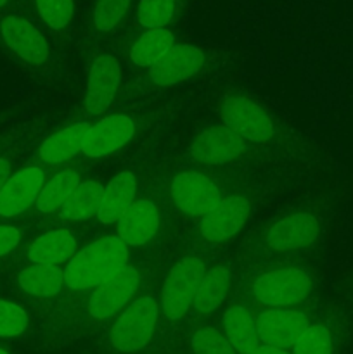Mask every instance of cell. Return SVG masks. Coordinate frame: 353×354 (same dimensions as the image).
I'll return each instance as SVG.
<instances>
[{
	"label": "cell",
	"mask_w": 353,
	"mask_h": 354,
	"mask_svg": "<svg viewBox=\"0 0 353 354\" xmlns=\"http://www.w3.org/2000/svg\"><path fill=\"white\" fill-rule=\"evenodd\" d=\"M127 261V244L118 235L100 237L69 259L64 270V282L76 292L93 290L128 265Z\"/></svg>",
	"instance_id": "1"
},
{
	"label": "cell",
	"mask_w": 353,
	"mask_h": 354,
	"mask_svg": "<svg viewBox=\"0 0 353 354\" xmlns=\"http://www.w3.org/2000/svg\"><path fill=\"white\" fill-rule=\"evenodd\" d=\"M158 322L154 297H138L125 310L111 328V344L121 353H135L149 344Z\"/></svg>",
	"instance_id": "2"
},
{
	"label": "cell",
	"mask_w": 353,
	"mask_h": 354,
	"mask_svg": "<svg viewBox=\"0 0 353 354\" xmlns=\"http://www.w3.org/2000/svg\"><path fill=\"white\" fill-rule=\"evenodd\" d=\"M206 268L199 258H183L170 270L163 283V311L172 320H179L192 306Z\"/></svg>",
	"instance_id": "3"
},
{
	"label": "cell",
	"mask_w": 353,
	"mask_h": 354,
	"mask_svg": "<svg viewBox=\"0 0 353 354\" xmlns=\"http://www.w3.org/2000/svg\"><path fill=\"white\" fill-rule=\"evenodd\" d=\"M311 280L301 268H280L263 273L253 286L255 297L265 306H293L310 294Z\"/></svg>",
	"instance_id": "4"
},
{
	"label": "cell",
	"mask_w": 353,
	"mask_h": 354,
	"mask_svg": "<svg viewBox=\"0 0 353 354\" xmlns=\"http://www.w3.org/2000/svg\"><path fill=\"white\" fill-rule=\"evenodd\" d=\"M221 120L225 127L253 144L266 142L273 135V123L269 114L246 97H227L221 104Z\"/></svg>",
	"instance_id": "5"
},
{
	"label": "cell",
	"mask_w": 353,
	"mask_h": 354,
	"mask_svg": "<svg viewBox=\"0 0 353 354\" xmlns=\"http://www.w3.org/2000/svg\"><path fill=\"white\" fill-rule=\"evenodd\" d=\"M170 194L175 206L189 216H204L221 201L218 187L197 171L179 173L173 178Z\"/></svg>",
	"instance_id": "6"
},
{
	"label": "cell",
	"mask_w": 353,
	"mask_h": 354,
	"mask_svg": "<svg viewBox=\"0 0 353 354\" xmlns=\"http://www.w3.org/2000/svg\"><path fill=\"white\" fill-rule=\"evenodd\" d=\"M138 287V273L132 265H125L120 272L92 290L89 299L90 317L97 320L116 315L134 297Z\"/></svg>",
	"instance_id": "7"
},
{
	"label": "cell",
	"mask_w": 353,
	"mask_h": 354,
	"mask_svg": "<svg viewBox=\"0 0 353 354\" xmlns=\"http://www.w3.org/2000/svg\"><path fill=\"white\" fill-rule=\"evenodd\" d=\"M135 135V123L127 114H113L89 128L82 142V152L89 158H104L120 151Z\"/></svg>",
	"instance_id": "8"
},
{
	"label": "cell",
	"mask_w": 353,
	"mask_h": 354,
	"mask_svg": "<svg viewBox=\"0 0 353 354\" xmlns=\"http://www.w3.org/2000/svg\"><path fill=\"white\" fill-rule=\"evenodd\" d=\"M310 327L308 318L294 310H269L263 311L256 320L258 335L265 346L279 349L294 348L298 339Z\"/></svg>",
	"instance_id": "9"
},
{
	"label": "cell",
	"mask_w": 353,
	"mask_h": 354,
	"mask_svg": "<svg viewBox=\"0 0 353 354\" xmlns=\"http://www.w3.org/2000/svg\"><path fill=\"white\" fill-rule=\"evenodd\" d=\"M249 216V201L241 196L227 197L217 207L204 214L199 223V232L204 241L224 242L234 237L244 227Z\"/></svg>",
	"instance_id": "10"
},
{
	"label": "cell",
	"mask_w": 353,
	"mask_h": 354,
	"mask_svg": "<svg viewBox=\"0 0 353 354\" xmlns=\"http://www.w3.org/2000/svg\"><path fill=\"white\" fill-rule=\"evenodd\" d=\"M204 64V54L194 45H173L156 64L149 68V76L159 86L176 85L192 78Z\"/></svg>",
	"instance_id": "11"
},
{
	"label": "cell",
	"mask_w": 353,
	"mask_h": 354,
	"mask_svg": "<svg viewBox=\"0 0 353 354\" xmlns=\"http://www.w3.org/2000/svg\"><path fill=\"white\" fill-rule=\"evenodd\" d=\"M44 182V171L37 166L14 173L0 190V216L12 218L24 213L31 204L37 203Z\"/></svg>",
	"instance_id": "12"
},
{
	"label": "cell",
	"mask_w": 353,
	"mask_h": 354,
	"mask_svg": "<svg viewBox=\"0 0 353 354\" xmlns=\"http://www.w3.org/2000/svg\"><path fill=\"white\" fill-rule=\"evenodd\" d=\"M121 80L120 62L109 54L93 61L87 83L85 107L90 114H102L113 102Z\"/></svg>",
	"instance_id": "13"
},
{
	"label": "cell",
	"mask_w": 353,
	"mask_h": 354,
	"mask_svg": "<svg viewBox=\"0 0 353 354\" xmlns=\"http://www.w3.org/2000/svg\"><path fill=\"white\" fill-rule=\"evenodd\" d=\"M318 221L310 213H293L282 220L275 221L269 228L265 241L270 249L279 252L298 251L317 239Z\"/></svg>",
	"instance_id": "14"
},
{
	"label": "cell",
	"mask_w": 353,
	"mask_h": 354,
	"mask_svg": "<svg viewBox=\"0 0 353 354\" xmlns=\"http://www.w3.org/2000/svg\"><path fill=\"white\" fill-rule=\"evenodd\" d=\"M246 140L230 128L213 127L196 137L190 145V154L204 165H225L244 152Z\"/></svg>",
	"instance_id": "15"
},
{
	"label": "cell",
	"mask_w": 353,
	"mask_h": 354,
	"mask_svg": "<svg viewBox=\"0 0 353 354\" xmlns=\"http://www.w3.org/2000/svg\"><path fill=\"white\" fill-rule=\"evenodd\" d=\"M0 33L7 47L26 62L40 66L48 57V45L40 31L21 17L9 16L0 24Z\"/></svg>",
	"instance_id": "16"
},
{
	"label": "cell",
	"mask_w": 353,
	"mask_h": 354,
	"mask_svg": "<svg viewBox=\"0 0 353 354\" xmlns=\"http://www.w3.org/2000/svg\"><path fill=\"white\" fill-rule=\"evenodd\" d=\"M159 228L158 207L151 201H137L116 221L118 237L130 248L147 244Z\"/></svg>",
	"instance_id": "17"
},
{
	"label": "cell",
	"mask_w": 353,
	"mask_h": 354,
	"mask_svg": "<svg viewBox=\"0 0 353 354\" xmlns=\"http://www.w3.org/2000/svg\"><path fill=\"white\" fill-rule=\"evenodd\" d=\"M137 194V180L130 171H121L114 176L109 185L104 187V196L97 209V218L100 223H116L121 214L135 203Z\"/></svg>",
	"instance_id": "18"
},
{
	"label": "cell",
	"mask_w": 353,
	"mask_h": 354,
	"mask_svg": "<svg viewBox=\"0 0 353 354\" xmlns=\"http://www.w3.org/2000/svg\"><path fill=\"white\" fill-rule=\"evenodd\" d=\"M76 239L66 228L47 232L33 241L28 249V258L33 265H51L57 266L61 263L69 261L75 256Z\"/></svg>",
	"instance_id": "19"
},
{
	"label": "cell",
	"mask_w": 353,
	"mask_h": 354,
	"mask_svg": "<svg viewBox=\"0 0 353 354\" xmlns=\"http://www.w3.org/2000/svg\"><path fill=\"white\" fill-rule=\"evenodd\" d=\"M225 337L239 354H251L260 346L256 320L244 306H232L224 313Z\"/></svg>",
	"instance_id": "20"
},
{
	"label": "cell",
	"mask_w": 353,
	"mask_h": 354,
	"mask_svg": "<svg viewBox=\"0 0 353 354\" xmlns=\"http://www.w3.org/2000/svg\"><path fill=\"white\" fill-rule=\"evenodd\" d=\"M89 128L90 127L87 123H75L48 137L38 151L42 161L57 165V162H64L75 158L82 151L83 137L89 131Z\"/></svg>",
	"instance_id": "21"
},
{
	"label": "cell",
	"mask_w": 353,
	"mask_h": 354,
	"mask_svg": "<svg viewBox=\"0 0 353 354\" xmlns=\"http://www.w3.org/2000/svg\"><path fill=\"white\" fill-rule=\"evenodd\" d=\"M19 286L31 296L52 297L64 286V272L59 266L33 265L19 273Z\"/></svg>",
	"instance_id": "22"
},
{
	"label": "cell",
	"mask_w": 353,
	"mask_h": 354,
	"mask_svg": "<svg viewBox=\"0 0 353 354\" xmlns=\"http://www.w3.org/2000/svg\"><path fill=\"white\" fill-rule=\"evenodd\" d=\"M102 196L104 187L99 182H96V180L82 182L73 190L64 206L61 207V216L69 221L87 220V218L93 216V213L97 214Z\"/></svg>",
	"instance_id": "23"
},
{
	"label": "cell",
	"mask_w": 353,
	"mask_h": 354,
	"mask_svg": "<svg viewBox=\"0 0 353 354\" xmlns=\"http://www.w3.org/2000/svg\"><path fill=\"white\" fill-rule=\"evenodd\" d=\"M175 44V37L166 28H154L147 30L134 45L130 50V59L135 66L151 68L159 61Z\"/></svg>",
	"instance_id": "24"
},
{
	"label": "cell",
	"mask_w": 353,
	"mask_h": 354,
	"mask_svg": "<svg viewBox=\"0 0 353 354\" xmlns=\"http://www.w3.org/2000/svg\"><path fill=\"white\" fill-rule=\"evenodd\" d=\"M228 283H230V273L224 266L206 270L201 286L197 289L196 297H194L192 306L199 313H211L217 310L225 301L228 292Z\"/></svg>",
	"instance_id": "25"
},
{
	"label": "cell",
	"mask_w": 353,
	"mask_h": 354,
	"mask_svg": "<svg viewBox=\"0 0 353 354\" xmlns=\"http://www.w3.org/2000/svg\"><path fill=\"white\" fill-rule=\"evenodd\" d=\"M78 185L80 175L75 169H64V171L57 173L51 182L42 187L37 199V209L45 214L54 213L59 207L64 206L68 197Z\"/></svg>",
	"instance_id": "26"
},
{
	"label": "cell",
	"mask_w": 353,
	"mask_h": 354,
	"mask_svg": "<svg viewBox=\"0 0 353 354\" xmlns=\"http://www.w3.org/2000/svg\"><path fill=\"white\" fill-rule=\"evenodd\" d=\"M173 12H175V0H141L137 16L142 26L154 30L168 24Z\"/></svg>",
	"instance_id": "27"
},
{
	"label": "cell",
	"mask_w": 353,
	"mask_h": 354,
	"mask_svg": "<svg viewBox=\"0 0 353 354\" xmlns=\"http://www.w3.org/2000/svg\"><path fill=\"white\" fill-rule=\"evenodd\" d=\"M294 354H332V341L327 327L310 325L294 344Z\"/></svg>",
	"instance_id": "28"
},
{
	"label": "cell",
	"mask_w": 353,
	"mask_h": 354,
	"mask_svg": "<svg viewBox=\"0 0 353 354\" xmlns=\"http://www.w3.org/2000/svg\"><path fill=\"white\" fill-rule=\"evenodd\" d=\"M192 349L196 354H235V349L228 342L221 332L217 328L204 327L199 328L196 334L192 335Z\"/></svg>",
	"instance_id": "29"
},
{
	"label": "cell",
	"mask_w": 353,
	"mask_h": 354,
	"mask_svg": "<svg viewBox=\"0 0 353 354\" xmlns=\"http://www.w3.org/2000/svg\"><path fill=\"white\" fill-rule=\"evenodd\" d=\"M132 0H99L93 9V26L99 31H109L121 21Z\"/></svg>",
	"instance_id": "30"
},
{
	"label": "cell",
	"mask_w": 353,
	"mask_h": 354,
	"mask_svg": "<svg viewBox=\"0 0 353 354\" xmlns=\"http://www.w3.org/2000/svg\"><path fill=\"white\" fill-rule=\"evenodd\" d=\"M37 9L52 30H62L73 17V0H37Z\"/></svg>",
	"instance_id": "31"
},
{
	"label": "cell",
	"mask_w": 353,
	"mask_h": 354,
	"mask_svg": "<svg viewBox=\"0 0 353 354\" xmlns=\"http://www.w3.org/2000/svg\"><path fill=\"white\" fill-rule=\"evenodd\" d=\"M28 327V315L23 308L9 301H0V337H16Z\"/></svg>",
	"instance_id": "32"
},
{
	"label": "cell",
	"mask_w": 353,
	"mask_h": 354,
	"mask_svg": "<svg viewBox=\"0 0 353 354\" xmlns=\"http://www.w3.org/2000/svg\"><path fill=\"white\" fill-rule=\"evenodd\" d=\"M21 241L19 230L9 225H0V258L9 254L14 248H17Z\"/></svg>",
	"instance_id": "33"
},
{
	"label": "cell",
	"mask_w": 353,
	"mask_h": 354,
	"mask_svg": "<svg viewBox=\"0 0 353 354\" xmlns=\"http://www.w3.org/2000/svg\"><path fill=\"white\" fill-rule=\"evenodd\" d=\"M10 178V165L7 159H2L0 158V190H2V187L6 185L7 180Z\"/></svg>",
	"instance_id": "34"
},
{
	"label": "cell",
	"mask_w": 353,
	"mask_h": 354,
	"mask_svg": "<svg viewBox=\"0 0 353 354\" xmlns=\"http://www.w3.org/2000/svg\"><path fill=\"white\" fill-rule=\"evenodd\" d=\"M251 354H289L284 349L279 348H272V346H258Z\"/></svg>",
	"instance_id": "35"
},
{
	"label": "cell",
	"mask_w": 353,
	"mask_h": 354,
	"mask_svg": "<svg viewBox=\"0 0 353 354\" xmlns=\"http://www.w3.org/2000/svg\"><path fill=\"white\" fill-rule=\"evenodd\" d=\"M3 3H7V0H0V7H2Z\"/></svg>",
	"instance_id": "36"
},
{
	"label": "cell",
	"mask_w": 353,
	"mask_h": 354,
	"mask_svg": "<svg viewBox=\"0 0 353 354\" xmlns=\"http://www.w3.org/2000/svg\"><path fill=\"white\" fill-rule=\"evenodd\" d=\"M0 354H9L7 351H3V349H0Z\"/></svg>",
	"instance_id": "37"
}]
</instances>
